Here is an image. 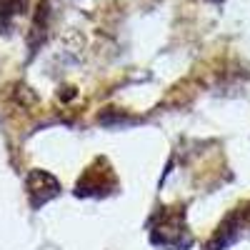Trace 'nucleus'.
I'll return each mask as SVG.
<instances>
[{
    "label": "nucleus",
    "instance_id": "f257e3e1",
    "mask_svg": "<svg viewBox=\"0 0 250 250\" xmlns=\"http://www.w3.org/2000/svg\"><path fill=\"white\" fill-rule=\"evenodd\" d=\"M150 243L158 250H190L193 233L185 225L183 210H163L150 223Z\"/></svg>",
    "mask_w": 250,
    "mask_h": 250
},
{
    "label": "nucleus",
    "instance_id": "f03ea898",
    "mask_svg": "<svg viewBox=\"0 0 250 250\" xmlns=\"http://www.w3.org/2000/svg\"><path fill=\"white\" fill-rule=\"evenodd\" d=\"M118 188V178L113 175L110 170V165L108 163H103V170H98V160L93 168L85 170V175L80 178L78 188H75V195H85V198H103V195H108L113 193Z\"/></svg>",
    "mask_w": 250,
    "mask_h": 250
},
{
    "label": "nucleus",
    "instance_id": "7ed1b4c3",
    "mask_svg": "<svg viewBox=\"0 0 250 250\" xmlns=\"http://www.w3.org/2000/svg\"><path fill=\"white\" fill-rule=\"evenodd\" d=\"M25 190H28L30 205L40 208L48 200H53L55 195H60V183L45 170H30L25 178Z\"/></svg>",
    "mask_w": 250,
    "mask_h": 250
}]
</instances>
